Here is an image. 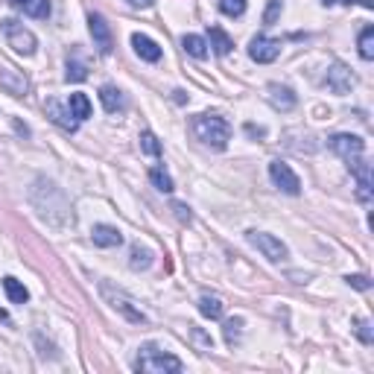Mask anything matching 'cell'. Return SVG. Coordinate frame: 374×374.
Instances as JSON below:
<instances>
[{
  "mask_svg": "<svg viewBox=\"0 0 374 374\" xmlns=\"http://www.w3.org/2000/svg\"><path fill=\"white\" fill-rule=\"evenodd\" d=\"M100 100H103V108L108 114H117L126 108V100H123V94L114 88V85H103L100 88Z\"/></svg>",
  "mask_w": 374,
  "mask_h": 374,
  "instance_id": "2e32d148",
  "label": "cell"
},
{
  "mask_svg": "<svg viewBox=\"0 0 374 374\" xmlns=\"http://www.w3.org/2000/svg\"><path fill=\"white\" fill-rule=\"evenodd\" d=\"M199 313L205 318H219L223 316V301H219L216 296H202L199 298Z\"/></svg>",
  "mask_w": 374,
  "mask_h": 374,
  "instance_id": "44dd1931",
  "label": "cell"
},
{
  "mask_svg": "<svg viewBox=\"0 0 374 374\" xmlns=\"http://www.w3.org/2000/svg\"><path fill=\"white\" fill-rule=\"evenodd\" d=\"M269 176H272L275 187H281L284 193H289V196H298V193H301V178L293 173V167H289V164L272 161V164H269Z\"/></svg>",
  "mask_w": 374,
  "mask_h": 374,
  "instance_id": "ba28073f",
  "label": "cell"
},
{
  "mask_svg": "<svg viewBox=\"0 0 374 374\" xmlns=\"http://www.w3.org/2000/svg\"><path fill=\"white\" fill-rule=\"evenodd\" d=\"M281 12H284V0H269L266 12H263V24H266V26H272L275 21L281 18Z\"/></svg>",
  "mask_w": 374,
  "mask_h": 374,
  "instance_id": "f1b7e54d",
  "label": "cell"
},
{
  "mask_svg": "<svg viewBox=\"0 0 374 374\" xmlns=\"http://www.w3.org/2000/svg\"><path fill=\"white\" fill-rule=\"evenodd\" d=\"M129 266H132V269H149V266H152V252H149V248L135 246V248H132V260H129Z\"/></svg>",
  "mask_w": 374,
  "mask_h": 374,
  "instance_id": "d4e9b609",
  "label": "cell"
},
{
  "mask_svg": "<svg viewBox=\"0 0 374 374\" xmlns=\"http://www.w3.org/2000/svg\"><path fill=\"white\" fill-rule=\"evenodd\" d=\"M47 117L53 120V123H56V126H62L65 132H76L79 129V120L71 114V108H62V103H56V100H47Z\"/></svg>",
  "mask_w": 374,
  "mask_h": 374,
  "instance_id": "7c38bea8",
  "label": "cell"
},
{
  "mask_svg": "<svg viewBox=\"0 0 374 374\" xmlns=\"http://www.w3.org/2000/svg\"><path fill=\"white\" fill-rule=\"evenodd\" d=\"M359 56H363L366 62H371L374 59V26H366L363 33H359Z\"/></svg>",
  "mask_w": 374,
  "mask_h": 374,
  "instance_id": "7402d4cb",
  "label": "cell"
},
{
  "mask_svg": "<svg viewBox=\"0 0 374 374\" xmlns=\"http://www.w3.org/2000/svg\"><path fill=\"white\" fill-rule=\"evenodd\" d=\"M219 12L228 18H240L246 12V0H219Z\"/></svg>",
  "mask_w": 374,
  "mask_h": 374,
  "instance_id": "484cf974",
  "label": "cell"
},
{
  "mask_svg": "<svg viewBox=\"0 0 374 374\" xmlns=\"http://www.w3.org/2000/svg\"><path fill=\"white\" fill-rule=\"evenodd\" d=\"M91 240H94V246H100V248H114V246L123 243V234L114 226H94L91 228Z\"/></svg>",
  "mask_w": 374,
  "mask_h": 374,
  "instance_id": "4fadbf2b",
  "label": "cell"
},
{
  "mask_svg": "<svg viewBox=\"0 0 374 374\" xmlns=\"http://www.w3.org/2000/svg\"><path fill=\"white\" fill-rule=\"evenodd\" d=\"M354 334L359 337V342H363V345H371V342H374V334H371V322H368V318H357V322H354Z\"/></svg>",
  "mask_w": 374,
  "mask_h": 374,
  "instance_id": "83f0119b",
  "label": "cell"
},
{
  "mask_svg": "<svg viewBox=\"0 0 374 374\" xmlns=\"http://www.w3.org/2000/svg\"><path fill=\"white\" fill-rule=\"evenodd\" d=\"M12 6H15L18 12H24L26 18L44 21L50 15V0H12Z\"/></svg>",
  "mask_w": 374,
  "mask_h": 374,
  "instance_id": "9a60e30c",
  "label": "cell"
},
{
  "mask_svg": "<svg viewBox=\"0 0 374 374\" xmlns=\"http://www.w3.org/2000/svg\"><path fill=\"white\" fill-rule=\"evenodd\" d=\"M325 85L334 91V94H348L354 88V74L348 71L345 65H330L328 67V76H325Z\"/></svg>",
  "mask_w": 374,
  "mask_h": 374,
  "instance_id": "8fae6325",
  "label": "cell"
},
{
  "mask_svg": "<svg viewBox=\"0 0 374 374\" xmlns=\"http://www.w3.org/2000/svg\"><path fill=\"white\" fill-rule=\"evenodd\" d=\"M67 82H82V79H85L88 76V71H85V65H82V62H67Z\"/></svg>",
  "mask_w": 374,
  "mask_h": 374,
  "instance_id": "f546056e",
  "label": "cell"
},
{
  "mask_svg": "<svg viewBox=\"0 0 374 374\" xmlns=\"http://www.w3.org/2000/svg\"><path fill=\"white\" fill-rule=\"evenodd\" d=\"M345 281H348L354 289H363V293H366V289H371V281L366 278V275H348Z\"/></svg>",
  "mask_w": 374,
  "mask_h": 374,
  "instance_id": "1f68e13d",
  "label": "cell"
},
{
  "mask_svg": "<svg viewBox=\"0 0 374 374\" xmlns=\"http://www.w3.org/2000/svg\"><path fill=\"white\" fill-rule=\"evenodd\" d=\"M3 289H6V296H9L12 304H24L26 298H30L26 287H24L18 278H12V275H6V278H3Z\"/></svg>",
  "mask_w": 374,
  "mask_h": 374,
  "instance_id": "d6986e66",
  "label": "cell"
},
{
  "mask_svg": "<svg viewBox=\"0 0 374 374\" xmlns=\"http://www.w3.org/2000/svg\"><path fill=\"white\" fill-rule=\"evenodd\" d=\"M0 26H3V35H6V41H9L12 50L21 53V56H33L35 47H38V38L33 35V30H26L24 24L12 21V18H6Z\"/></svg>",
  "mask_w": 374,
  "mask_h": 374,
  "instance_id": "277c9868",
  "label": "cell"
},
{
  "mask_svg": "<svg viewBox=\"0 0 374 374\" xmlns=\"http://www.w3.org/2000/svg\"><path fill=\"white\" fill-rule=\"evenodd\" d=\"M348 170L357 176V196H359V202H371V164L368 161H363V155L359 158H351L348 161Z\"/></svg>",
  "mask_w": 374,
  "mask_h": 374,
  "instance_id": "30bf717a",
  "label": "cell"
},
{
  "mask_svg": "<svg viewBox=\"0 0 374 374\" xmlns=\"http://www.w3.org/2000/svg\"><path fill=\"white\" fill-rule=\"evenodd\" d=\"M342 3H359V6H366V9H374V0H342Z\"/></svg>",
  "mask_w": 374,
  "mask_h": 374,
  "instance_id": "d590c367",
  "label": "cell"
},
{
  "mask_svg": "<svg viewBox=\"0 0 374 374\" xmlns=\"http://www.w3.org/2000/svg\"><path fill=\"white\" fill-rule=\"evenodd\" d=\"M246 240L252 243L266 260H272V263H278V260L287 257V246H284L278 237L266 234V231H248V234H246Z\"/></svg>",
  "mask_w": 374,
  "mask_h": 374,
  "instance_id": "5b68a950",
  "label": "cell"
},
{
  "mask_svg": "<svg viewBox=\"0 0 374 374\" xmlns=\"http://www.w3.org/2000/svg\"><path fill=\"white\" fill-rule=\"evenodd\" d=\"M240 328H243V318H228L226 322V342L234 345L240 339Z\"/></svg>",
  "mask_w": 374,
  "mask_h": 374,
  "instance_id": "4dcf8cb0",
  "label": "cell"
},
{
  "mask_svg": "<svg viewBox=\"0 0 374 374\" xmlns=\"http://www.w3.org/2000/svg\"><path fill=\"white\" fill-rule=\"evenodd\" d=\"M155 0H129V6H135V9H149Z\"/></svg>",
  "mask_w": 374,
  "mask_h": 374,
  "instance_id": "e575fe53",
  "label": "cell"
},
{
  "mask_svg": "<svg viewBox=\"0 0 374 374\" xmlns=\"http://www.w3.org/2000/svg\"><path fill=\"white\" fill-rule=\"evenodd\" d=\"M248 56H252L257 65H269L281 56V41L269 38V35H255L248 41Z\"/></svg>",
  "mask_w": 374,
  "mask_h": 374,
  "instance_id": "8992f818",
  "label": "cell"
},
{
  "mask_svg": "<svg viewBox=\"0 0 374 374\" xmlns=\"http://www.w3.org/2000/svg\"><path fill=\"white\" fill-rule=\"evenodd\" d=\"M141 149L146 152V155H152V158L161 155V144H158V137L152 135V132H144L141 135Z\"/></svg>",
  "mask_w": 374,
  "mask_h": 374,
  "instance_id": "4316f807",
  "label": "cell"
},
{
  "mask_svg": "<svg viewBox=\"0 0 374 374\" xmlns=\"http://www.w3.org/2000/svg\"><path fill=\"white\" fill-rule=\"evenodd\" d=\"M173 211L178 214V219H182V223H190V207H187V205H178V202H176Z\"/></svg>",
  "mask_w": 374,
  "mask_h": 374,
  "instance_id": "d6a6232c",
  "label": "cell"
},
{
  "mask_svg": "<svg viewBox=\"0 0 374 374\" xmlns=\"http://www.w3.org/2000/svg\"><path fill=\"white\" fill-rule=\"evenodd\" d=\"M100 293H103V298L112 304V310H117L123 318H129V322H135V325H144L146 322V316H144V310L141 307H135V301L123 293V289H114L112 284H100Z\"/></svg>",
  "mask_w": 374,
  "mask_h": 374,
  "instance_id": "3957f363",
  "label": "cell"
},
{
  "mask_svg": "<svg viewBox=\"0 0 374 374\" xmlns=\"http://www.w3.org/2000/svg\"><path fill=\"white\" fill-rule=\"evenodd\" d=\"M149 182H152V185H155V187H158L161 193H173V190H176V185H173V178H170L167 173H164L161 167H152V170H149Z\"/></svg>",
  "mask_w": 374,
  "mask_h": 374,
  "instance_id": "cb8c5ba5",
  "label": "cell"
},
{
  "mask_svg": "<svg viewBox=\"0 0 374 374\" xmlns=\"http://www.w3.org/2000/svg\"><path fill=\"white\" fill-rule=\"evenodd\" d=\"M67 108H71V114H74L79 123L91 117V100H88L85 94H71V100H67Z\"/></svg>",
  "mask_w": 374,
  "mask_h": 374,
  "instance_id": "ac0fdd59",
  "label": "cell"
},
{
  "mask_svg": "<svg viewBox=\"0 0 374 374\" xmlns=\"http://www.w3.org/2000/svg\"><path fill=\"white\" fill-rule=\"evenodd\" d=\"M322 3H325V6H330V3H337V0H322Z\"/></svg>",
  "mask_w": 374,
  "mask_h": 374,
  "instance_id": "8d00e7d4",
  "label": "cell"
},
{
  "mask_svg": "<svg viewBox=\"0 0 374 374\" xmlns=\"http://www.w3.org/2000/svg\"><path fill=\"white\" fill-rule=\"evenodd\" d=\"M266 91H269V103H272L275 108H281V112H289V108L296 105V94L289 91V88H284V85H269Z\"/></svg>",
  "mask_w": 374,
  "mask_h": 374,
  "instance_id": "e0dca14e",
  "label": "cell"
},
{
  "mask_svg": "<svg viewBox=\"0 0 374 374\" xmlns=\"http://www.w3.org/2000/svg\"><path fill=\"white\" fill-rule=\"evenodd\" d=\"M137 351L141 354L135 357V371H144V374H178L185 368L182 359L167 354V351H158L155 345H141Z\"/></svg>",
  "mask_w": 374,
  "mask_h": 374,
  "instance_id": "6da1fadb",
  "label": "cell"
},
{
  "mask_svg": "<svg viewBox=\"0 0 374 374\" xmlns=\"http://www.w3.org/2000/svg\"><path fill=\"white\" fill-rule=\"evenodd\" d=\"M132 47H135V53H137V56H141L144 62H158V59H161V47H158L149 35L135 33V35H132Z\"/></svg>",
  "mask_w": 374,
  "mask_h": 374,
  "instance_id": "5bb4252c",
  "label": "cell"
},
{
  "mask_svg": "<svg viewBox=\"0 0 374 374\" xmlns=\"http://www.w3.org/2000/svg\"><path fill=\"white\" fill-rule=\"evenodd\" d=\"M246 132L252 135V137H263V135H266V129H263V126H255V123H248Z\"/></svg>",
  "mask_w": 374,
  "mask_h": 374,
  "instance_id": "836d02e7",
  "label": "cell"
},
{
  "mask_svg": "<svg viewBox=\"0 0 374 374\" xmlns=\"http://www.w3.org/2000/svg\"><path fill=\"white\" fill-rule=\"evenodd\" d=\"M211 47L219 53V56H226V53H231V38L223 33V30H219V26H211Z\"/></svg>",
  "mask_w": 374,
  "mask_h": 374,
  "instance_id": "603a6c76",
  "label": "cell"
},
{
  "mask_svg": "<svg viewBox=\"0 0 374 374\" xmlns=\"http://www.w3.org/2000/svg\"><path fill=\"white\" fill-rule=\"evenodd\" d=\"M182 47L190 53L193 59H205L207 56V41L202 35H185L182 38Z\"/></svg>",
  "mask_w": 374,
  "mask_h": 374,
  "instance_id": "ffe728a7",
  "label": "cell"
},
{
  "mask_svg": "<svg viewBox=\"0 0 374 374\" xmlns=\"http://www.w3.org/2000/svg\"><path fill=\"white\" fill-rule=\"evenodd\" d=\"M193 129H196L199 141H202L205 146H211V149H226L228 141H231V126H228L223 117H216V114H202V117H196Z\"/></svg>",
  "mask_w": 374,
  "mask_h": 374,
  "instance_id": "7a4b0ae2",
  "label": "cell"
},
{
  "mask_svg": "<svg viewBox=\"0 0 374 374\" xmlns=\"http://www.w3.org/2000/svg\"><path fill=\"white\" fill-rule=\"evenodd\" d=\"M328 146L334 149L339 158H345V161L359 158V155L366 152L363 137H357V135H330V137H328Z\"/></svg>",
  "mask_w": 374,
  "mask_h": 374,
  "instance_id": "9c48e42d",
  "label": "cell"
},
{
  "mask_svg": "<svg viewBox=\"0 0 374 374\" xmlns=\"http://www.w3.org/2000/svg\"><path fill=\"white\" fill-rule=\"evenodd\" d=\"M88 26H91V35H94V47L103 53V56H108V53L114 50V35H112V26H108V21L100 15V12H91L88 15Z\"/></svg>",
  "mask_w": 374,
  "mask_h": 374,
  "instance_id": "52a82bcc",
  "label": "cell"
}]
</instances>
